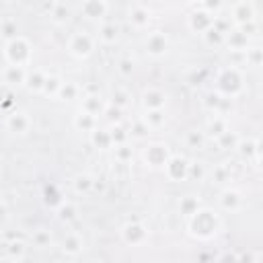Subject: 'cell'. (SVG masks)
<instances>
[{"label": "cell", "mask_w": 263, "mask_h": 263, "mask_svg": "<svg viewBox=\"0 0 263 263\" xmlns=\"http://www.w3.org/2000/svg\"><path fill=\"white\" fill-rule=\"evenodd\" d=\"M105 107H107V103H105V99L101 97V95H84L82 97V107H80V111H86V113H90V115H103V111H105Z\"/></svg>", "instance_id": "obj_20"}, {"label": "cell", "mask_w": 263, "mask_h": 263, "mask_svg": "<svg viewBox=\"0 0 263 263\" xmlns=\"http://www.w3.org/2000/svg\"><path fill=\"white\" fill-rule=\"evenodd\" d=\"M0 35H2L4 43L16 39V37H18V25H16V21H10V18L2 21V23H0Z\"/></svg>", "instance_id": "obj_31"}, {"label": "cell", "mask_w": 263, "mask_h": 263, "mask_svg": "<svg viewBox=\"0 0 263 263\" xmlns=\"http://www.w3.org/2000/svg\"><path fill=\"white\" fill-rule=\"evenodd\" d=\"M129 103H132V97H129V92H127L125 88H115V90L111 92V103H109V105H113V107H117V109L123 111Z\"/></svg>", "instance_id": "obj_33"}, {"label": "cell", "mask_w": 263, "mask_h": 263, "mask_svg": "<svg viewBox=\"0 0 263 263\" xmlns=\"http://www.w3.org/2000/svg\"><path fill=\"white\" fill-rule=\"evenodd\" d=\"M82 249H84V242H82L80 234L70 232V234L64 236V240H62V251H64L68 257H78V255L82 253Z\"/></svg>", "instance_id": "obj_21"}, {"label": "cell", "mask_w": 263, "mask_h": 263, "mask_svg": "<svg viewBox=\"0 0 263 263\" xmlns=\"http://www.w3.org/2000/svg\"><path fill=\"white\" fill-rule=\"evenodd\" d=\"M238 263H261V255H259V253H245V255H238Z\"/></svg>", "instance_id": "obj_49"}, {"label": "cell", "mask_w": 263, "mask_h": 263, "mask_svg": "<svg viewBox=\"0 0 263 263\" xmlns=\"http://www.w3.org/2000/svg\"><path fill=\"white\" fill-rule=\"evenodd\" d=\"M105 181L103 179H95V183H92V189H97V191H105Z\"/></svg>", "instance_id": "obj_51"}, {"label": "cell", "mask_w": 263, "mask_h": 263, "mask_svg": "<svg viewBox=\"0 0 263 263\" xmlns=\"http://www.w3.org/2000/svg\"><path fill=\"white\" fill-rule=\"evenodd\" d=\"M33 242H35V247H41V249L49 247L51 245V232L47 228H37L33 232Z\"/></svg>", "instance_id": "obj_45"}, {"label": "cell", "mask_w": 263, "mask_h": 263, "mask_svg": "<svg viewBox=\"0 0 263 263\" xmlns=\"http://www.w3.org/2000/svg\"><path fill=\"white\" fill-rule=\"evenodd\" d=\"M142 121H144V123H146L150 129H154V127H160V125L166 121L164 109H148V111L144 113Z\"/></svg>", "instance_id": "obj_29"}, {"label": "cell", "mask_w": 263, "mask_h": 263, "mask_svg": "<svg viewBox=\"0 0 263 263\" xmlns=\"http://www.w3.org/2000/svg\"><path fill=\"white\" fill-rule=\"evenodd\" d=\"M27 78V68H18V66H6L4 70V82L8 86H23Z\"/></svg>", "instance_id": "obj_23"}, {"label": "cell", "mask_w": 263, "mask_h": 263, "mask_svg": "<svg viewBox=\"0 0 263 263\" xmlns=\"http://www.w3.org/2000/svg\"><path fill=\"white\" fill-rule=\"evenodd\" d=\"M201 37H203V41H205L208 45H212V47H220V45H224V37H226V35H222L218 29L210 27Z\"/></svg>", "instance_id": "obj_43"}, {"label": "cell", "mask_w": 263, "mask_h": 263, "mask_svg": "<svg viewBox=\"0 0 263 263\" xmlns=\"http://www.w3.org/2000/svg\"><path fill=\"white\" fill-rule=\"evenodd\" d=\"M0 160H2V156H0Z\"/></svg>", "instance_id": "obj_56"}, {"label": "cell", "mask_w": 263, "mask_h": 263, "mask_svg": "<svg viewBox=\"0 0 263 263\" xmlns=\"http://www.w3.org/2000/svg\"><path fill=\"white\" fill-rule=\"evenodd\" d=\"M58 218L62 222H74L78 218V205L72 201H62L58 208Z\"/></svg>", "instance_id": "obj_30"}, {"label": "cell", "mask_w": 263, "mask_h": 263, "mask_svg": "<svg viewBox=\"0 0 263 263\" xmlns=\"http://www.w3.org/2000/svg\"><path fill=\"white\" fill-rule=\"evenodd\" d=\"M212 21H214V16H210L208 12H203V10H195V12H191V16H189V21H187V25H189V29L193 31V33H199V35H203L210 27H212Z\"/></svg>", "instance_id": "obj_14"}, {"label": "cell", "mask_w": 263, "mask_h": 263, "mask_svg": "<svg viewBox=\"0 0 263 263\" xmlns=\"http://www.w3.org/2000/svg\"><path fill=\"white\" fill-rule=\"evenodd\" d=\"M45 72L39 70V68H33V70H27V78H25V88L29 92H41L43 90V84H45Z\"/></svg>", "instance_id": "obj_19"}, {"label": "cell", "mask_w": 263, "mask_h": 263, "mask_svg": "<svg viewBox=\"0 0 263 263\" xmlns=\"http://www.w3.org/2000/svg\"><path fill=\"white\" fill-rule=\"evenodd\" d=\"M109 134H111V142H113V146L125 144V142L129 140V134H127V129H125L121 123H117V125H111Z\"/></svg>", "instance_id": "obj_42"}, {"label": "cell", "mask_w": 263, "mask_h": 263, "mask_svg": "<svg viewBox=\"0 0 263 263\" xmlns=\"http://www.w3.org/2000/svg\"><path fill=\"white\" fill-rule=\"evenodd\" d=\"M240 88H242V76H240V72L234 68V66H230V68H224L220 74H218V78H216V92L222 97V99H232V97H236L238 92H240Z\"/></svg>", "instance_id": "obj_3"}, {"label": "cell", "mask_w": 263, "mask_h": 263, "mask_svg": "<svg viewBox=\"0 0 263 263\" xmlns=\"http://www.w3.org/2000/svg\"><path fill=\"white\" fill-rule=\"evenodd\" d=\"M168 158H171V152H168V146H166V144L152 142V144H148L146 150H144V160H146V164L152 166V168H162Z\"/></svg>", "instance_id": "obj_6"}, {"label": "cell", "mask_w": 263, "mask_h": 263, "mask_svg": "<svg viewBox=\"0 0 263 263\" xmlns=\"http://www.w3.org/2000/svg\"><path fill=\"white\" fill-rule=\"evenodd\" d=\"M78 8H80L82 16L97 21V18H103V16L107 14L109 4H107V2H103V0H84L82 4H78Z\"/></svg>", "instance_id": "obj_11"}, {"label": "cell", "mask_w": 263, "mask_h": 263, "mask_svg": "<svg viewBox=\"0 0 263 263\" xmlns=\"http://www.w3.org/2000/svg\"><path fill=\"white\" fill-rule=\"evenodd\" d=\"M31 117H29V113L27 111H21V109H14L8 117H6V129L8 132H12V134H18V136H23V134H27L29 129H31Z\"/></svg>", "instance_id": "obj_10"}, {"label": "cell", "mask_w": 263, "mask_h": 263, "mask_svg": "<svg viewBox=\"0 0 263 263\" xmlns=\"http://www.w3.org/2000/svg\"><path fill=\"white\" fill-rule=\"evenodd\" d=\"M224 45L230 49V51H247L249 49V37L240 31V29H230L228 33H226V37H224Z\"/></svg>", "instance_id": "obj_12"}, {"label": "cell", "mask_w": 263, "mask_h": 263, "mask_svg": "<svg viewBox=\"0 0 263 263\" xmlns=\"http://www.w3.org/2000/svg\"><path fill=\"white\" fill-rule=\"evenodd\" d=\"M242 158H247V160H251V158H255L257 162H259V154H261V142L257 140V138H240L238 140V144H236V148H234Z\"/></svg>", "instance_id": "obj_13"}, {"label": "cell", "mask_w": 263, "mask_h": 263, "mask_svg": "<svg viewBox=\"0 0 263 263\" xmlns=\"http://www.w3.org/2000/svg\"><path fill=\"white\" fill-rule=\"evenodd\" d=\"M47 10H49V18L55 25H66L70 21V16H72V8L66 2H49Z\"/></svg>", "instance_id": "obj_15"}, {"label": "cell", "mask_w": 263, "mask_h": 263, "mask_svg": "<svg viewBox=\"0 0 263 263\" xmlns=\"http://www.w3.org/2000/svg\"><path fill=\"white\" fill-rule=\"evenodd\" d=\"M224 132H228V123H226V119L222 117V115H214L210 121H208V125H205V138H212V140H218Z\"/></svg>", "instance_id": "obj_22"}, {"label": "cell", "mask_w": 263, "mask_h": 263, "mask_svg": "<svg viewBox=\"0 0 263 263\" xmlns=\"http://www.w3.org/2000/svg\"><path fill=\"white\" fill-rule=\"evenodd\" d=\"M203 107H205L208 111H212L214 115H218L220 109H222V97H220L218 92H208V95L203 97Z\"/></svg>", "instance_id": "obj_41"}, {"label": "cell", "mask_w": 263, "mask_h": 263, "mask_svg": "<svg viewBox=\"0 0 263 263\" xmlns=\"http://www.w3.org/2000/svg\"><path fill=\"white\" fill-rule=\"evenodd\" d=\"M146 51L152 58H162L168 51V37L162 31H152L146 37Z\"/></svg>", "instance_id": "obj_9"}, {"label": "cell", "mask_w": 263, "mask_h": 263, "mask_svg": "<svg viewBox=\"0 0 263 263\" xmlns=\"http://www.w3.org/2000/svg\"><path fill=\"white\" fill-rule=\"evenodd\" d=\"M142 103H144L146 111H148V109H164V105H166V95H164L160 88H148V90H144V95H142Z\"/></svg>", "instance_id": "obj_17"}, {"label": "cell", "mask_w": 263, "mask_h": 263, "mask_svg": "<svg viewBox=\"0 0 263 263\" xmlns=\"http://www.w3.org/2000/svg\"><path fill=\"white\" fill-rule=\"evenodd\" d=\"M117 72H119L121 76H132V72H134V62H132L129 58H121V60L117 62Z\"/></svg>", "instance_id": "obj_48"}, {"label": "cell", "mask_w": 263, "mask_h": 263, "mask_svg": "<svg viewBox=\"0 0 263 263\" xmlns=\"http://www.w3.org/2000/svg\"><path fill=\"white\" fill-rule=\"evenodd\" d=\"M210 175H212V183H216V185H226V183L232 181V177H230V168L226 166V162L214 166Z\"/></svg>", "instance_id": "obj_32"}, {"label": "cell", "mask_w": 263, "mask_h": 263, "mask_svg": "<svg viewBox=\"0 0 263 263\" xmlns=\"http://www.w3.org/2000/svg\"><path fill=\"white\" fill-rule=\"evenodd\" d=\"M78 95H80V86H78L76 82H72V80H64L55 97H58L60 101H76Z\"/></svg>", "instance_id": "obj_27"}, {"label": "cell", "mask_w": 263, "mask_h": 263, "mask_svg": "<svg viewBox=\"0 0 263 263\" xmlns=\"http://www.w3.org/2000/svg\"><path fill=\"white\" fill-rule=\"evenodd\" d=\"M127 14H129V23H132L136 29H144V27H148V23H150V10H148L144 4H132Z\"/></svg>", "instance_id": "obj_18"}, {"label": "cell", "mask_w": 263, "mask_h": 263, "mask_svg": "<svg viewBox=\"0 0 263 263\" xmlns=\"http://www.w3.org/2000/svg\"><path fill=\"white\" fill-rule=\"evenodd\" d=\"M113 154H115V160H117V162L125 164V162H129V160L134 158V148H132V146L125 142V144L113 146Z\"/></svg>", "instance_id": "obj_38"}, {"label": "cell", "mask_w": 263, "mask_h": 263, "mask_svg": "<svg viewBox=\"0 0 263 263\" xmlns=\"http://www.w3.org/2000/svg\"><path fill=\"white\" fill-rule=\"evenodd\" d=\"M203 142H205V134L199 132V129H189V132L185 134V144H187L189 148H193V150L201 148Z\"/></svg>", "instance_id": "obj_40"}, {"label": "cell", "mask_w": 263, "mask_h": 263, "mask_svg": "<svg viewBox=\"0 0 263 263\" xmlns=\"http://www.w3.org/2000/svg\"><path fill=\"white\" fill-rule=\"evenodd\" d=\"M179 210H181V214H185V216H193V214L199 210V199L193 197V195L181 197V201H179Z\"/></svg>", "instance_id": "obj_39"}, {"label": "cell", "mask_w": 263, "mask_h": 263, "mask_svg": "<svg viewBox=\"0 0 263 263\" xmlns=\"http://www.w3.org/2000/svg\"><path fill=\"white\" fill-rule=\"evenodd\" d=\"M121 238H123L125 245H132V247L144 245L148 240V228L140 222H127L121 228Z\"/></svg>", "instance_id": "obj_8"}, {"label": "cell", "mask_w": 263, "mask_h": 263, "mask_svg": "<svg viewBox=\"0 0 263 263\" xmlns=\"http://www.w3.org/2000/svg\"><path fill=\"white\" fill-rule=\"evenodd\" d=\"M103 115H105V119H107L111 125H117V123L121 121V109H117V107H113V105H107L105 111H103Z\"/></svg>", "instance_id": "obj_47"}, {"label": "cell", "mask_w": 263, "mask_h": 263, "mask_svg": "<svg viewBox=\"0 0 263 263\" xmlns=\"http://www.w3.org/2000/svg\"><path fill=\"white\" fill-rule=\"evenodd\" d=\"M74 127L78 132H88L90 134V132L97 129V117L90 115V113H86V111H78L74 115Z\"/></svg>", "instance_id": "obj_24"}, {"label": "cell", "mask_w": 263, "mask_h": 263, "mask_svg": "<svg viewBox=\"0 0 263 263\" xmlns=\"http://www.w3.org/2000/svg\"><path fill=\"white\" fill-rule=\"evenodd\" d=\"M129 138H134V140H144L148 134H150V127L142 121V119H136L134 123H132V127H129Z\"/></svg>", "instance_id": "obj_44"}, {"label": "cell", "mask_w": 263, "mask_h": 263, "mask_svg": "<svg viewBox=\"0 0 263 263\" xmlns=\"http://www.w3.org/2000/svg\"><path fill=\"white\" fill-rule=\"evenodd\" d=\"M228 10H230L228 21L232 23V27H240V25L253 23L255 16H257V4L255 2H249V0L234 2V4L228 6Z\"/></svg>", "instance_id": "obj_4"}, {"label": "cell", "mask_w": 263, "mask_h": 263, "mask_svg": "<svg viewBox=\"0 0 263 263\" xmlns=\"http://www.w3.org/2000/svg\"><path fill=\"white\" fill-rule=\"evenodd\" d=\"M92 263H103V261H92Z\"/></svg>", "instance_id": "obj_54"}, {"label": "cell", "mask_w": 263, "mask_h": 263, "mask_svg": "<svg viewBox=\"0 0 263 263\" xmlns=\"http://www.w3.org/2000/svg\"><path fill=\"white\" fill-rule=\"evenodd\" d=\"M238 140H240V138L236 136V132H230V129H228V132H224V134L216 140V144H218L220 150H230V148L234 150L236 144H238Z\"/></svg>", "instance_id": "obj_35"}, {"label": "cell", "mask_w": 263, "mask_h": 263, "mask_svg": "<svg viewBox=\"0 0 263 263\" xmlns=\"http://www.w3.org/2000/svg\"><path fill=\"white\" fill-rule=\"evenodd\" d=\"M0 263H18V261H14V259H10V257H6V259H2Z\"/></svg>", "instance_id": "obj_53"}, {"label": "cell", "mask_w": 263, "mask_h": 263, "mask_svg": "<svg viewBox=\"0 0 263 263\" xmlns=\"http://www.w3.org/2000/svg\"><path fill=\"white\" fill-rule=\"evenodd\" d=\"M62 78L58 76V74H47L45 76V84H43V95H47V97H55L58 95V90H60V86H62Z\"/></svg>", "instance_id": "obj_34"}, {"label": "cell", "mask_w": 263, "mask_h": 263, "mask_svg": "<svg viewBox=\"0 0 263 263\" xmlns=\"http://www.w3.org/2000/svg\"><path fill=\"white\" fill-rule=\"evenodd\" d=\"M6 214H8V208H6V203L0 199V222L6 220Z\"/></svg>", "instance_id": "obj_52"}, {"label": "cell", "mask_w": 263, "mask_h": 263, "mask_svg": "<svg viewBox=\"0 0 263 263\" xmlns=\"http://www.w3.org/2000/svg\"><path fill=\"white\" fill-rule=\"evenodd\" d=\"M218 203L226 212H236L242 205V197H240V193L236 189H224L220 193V197H218Z\"/></svg>", "instance_id": "obj_16"}, {"label": "cell", "mask_w": 263, "mask_h": 263, "mask_svg": "<svg viewBox=\"0 0 263 263\" xmlns=\"http://www.w3.org/2000/svg\"><path fill=\"white\" fill-rule=\"evenodd\" d=\"M245 60H247L249 66H261V62H263V51H261V47H249V49L245 51Z\"/></svg>", "instance_id": "obj_46"}, {"label": "cell", "mask_w": 263, "mask_h": 263, "mask_svg": "<svg viewBox=\"0 0 263 263\" xmlns=\"http://www.w3.org/2000/svg\"><path fill=\"white\" fill-rule=\"evenodd\" d=\"M90 144L99 150H107V148H113V142H111V134L109 129H95L90 132Z\"/></svg>", "instance_id": "obj_26"}, {"label": "cell", "mask_w": 263, "mask_h": 263, "mask_svg": "<svg viewBox=\"0 0 263 263\" xmlns=\"http://www.w3.org/2000/svg\"><path fill=\"white\" fill-rule=\"evenodd\" d=\"M53 263H58V261H53Z\"/></svg>", "instance_id": "obj_55"}, {"label": "cell", "mask_w": 263, "mask_h": 263, "mask_svg": "<svg viewBox=\"0 0 263 263\" xmlns=\"http://www.w3.org/2000/svg\"><path fill=\"white\" fill-rule=\"evenodd\" d=\"M119 39V27L115 23H103L99 27V41L105 45H111Z\"/></svg>", "instance_id": "obj_25"}, {"label": "cell", "mask_w": 263, "mask_h": 263, "mask_svg": "<svg viewBox=\"0 0 263 263\" xmlns=\"http://www.w3.org/2000/svg\"><path fill=\"white\" fill-rule=\"evenodd\" d=\"M218 263H238V255L236 253H224V255H220V259H218Z\"/></svg>", "instance_id": "obj_50"}, {"label": "cell", "mask_w": 263, "mask_h": 263, "mask_svg": "<svg viewBox=\"0 0 263 263\" xmlns=\"http://www.w3.org/2000/svg\"><path fill=\"white\" fill-rule=\"evenodd\" d=\"M187 168H189V160L185 156H177V154H171V158L162 166L166 179L175 181V183H181L187 179Z\"/></svg>", "instance_id": "obj_7"}, {"label": "cell", "mask_w": 263, "mask_h": 263, "mask_svg": "<svg viewBox=\"0 0 263 263\" xmlns=\"http://www.w3.org/2000/svg\"><path fill=\"white\" fill-rule=\"evenodd\" d=\"M25 253H27V247H25L23 238H21V240H10V242L6 245V257H10V259H14V261L23 259Z\"/></svg>", "instance_id": "obj_37"}, {"label": "cell", "mask_w": 263, "mask_h": 263, "mask_svg": "<svg viewBox=\"0 0 263 263\" xmlns=\"http://www.w3.org/2000/svg\"><path fill=\"white\" fill-rule=\"evenodd\" d=\"M218 226H220V220H218L216 212H212V210L199 208L193 216H189L191 234H195L199 238H212L218 232Z\"/></svg>", "instance_id": "obj_1"}, {"label": "cell", "mask_w": 263, "mask_h": 263, "mask_svg": "<svg viewBox=\"0 0 263 263\" xmlns=\"http://www.w3.org/2000/svg\"><path fill=\"white\" fill-rule=\"evenodd\" d=\"M208 177V168L203 162L199 160H193L189 162V168H187V179H193V181H203Z\"/></svg>", "instance_id": "obj_36"}, {"label": "cell", "mask_w": 263, "mask_h": 263, "mask_svg": "<svg viewBox=\"0 0 263 263\" xmlns=\"http://www.w3.org/2000/svg\"><path fill=\"white\" fill-rule=\"evenodd\" d=\"M92 183H95V179L88 173H78L72 179V189H74V193H88V191H92Z\"/></svg>", "instance_id": "obj_28"}, {"label": "cell", "mask_w": 263, "mask_h": 263, "mask_svg": "<svg viewBox=\"0 0 263 263\" xmlns=\"http://www.w3.org/2000/svg\"><path fill=\"white\" fill-rule=\"evenodd\" d=\"M92 49H95V37L86 31H76L68 41V51L78 60L88 58Z\"/></svg>", "instance_id": "obj_5"}, {"label": "cell", "mask_w": 263, "mask_h": 263, "mask_svg": "<svg viewBox=\"0 0 263 263\" xmlns=\"http://www.w3.org/2000/svg\"><path fill=\"white\" fill-rule=\"evenodd\" d=\"M4 58H6L8 66L27 68L31 64V58H33V49H31L29 39H25L23 35H18L16 39L4 43Z\"/></svg>", "instance_id": "obj_2"}]
</instances>
